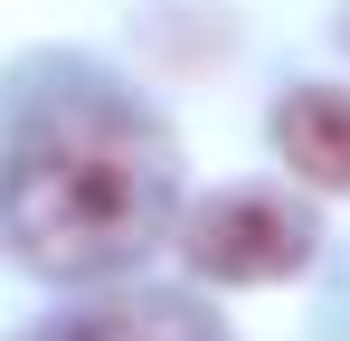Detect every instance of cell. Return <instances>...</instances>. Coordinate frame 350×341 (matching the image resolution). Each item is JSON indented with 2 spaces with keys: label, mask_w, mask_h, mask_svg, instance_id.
<instances>
[{
  "label": "cell",
  "mask_w": 350,
  "mask_h": 341,
  "mask_svg": "<svg viewBox=\"0 0 350 341\" xmlns=\"http://www.w3.org/2000/svg\"><path fill=\"white\" fill-rule=\"evenodd\" d=\"M171 142L114 105H66L19 133L0 170V227L38 275H114L171 227Z\"/></svg>",
  "instance_id": "1"
},
{
  "label": "cell",
  "mask_w": 350,
  "mask_h": 341,
  "mask_svg": "<svg viewBox=\"0 0 350 341\" xmlns=\"http://www.w3.org/2000/svg\"><path fill=\"white\" fill-rule=\"evenodd\" d=\"M180 256H189V275H208V284H275V275H293L312 256V218L284 209L275 190H228V199L189 209Z\"/></svg>",
  "instance_id": "2"
},
{
  "label": "cell",
  "mask_w": 350,
  "mask_h": 341,
  "mask_svg": "<svg viewBox=\"0 0 350 341\" xmlns=\"http://www.w3.org/2000/svg\"><path fill=\"white\" fill-rule=\"evenodd\" d=\"M275 152L293 162V180L350 190V95H341V86L284 95V105H275Z\"/></svg>",
  "instance_id": "3"
},
{
  "label": "cell",
  "mask_w": 350,
  "mask_h": 341,
  "mask_svg": "<svg viewBox=\"0 0 350 341\" xmlns=\"http://www.w3.org/2000/svg\"><path fill=\"white\" fill-rule=\"evenodd\" d=\"M57 341H218L208 313H189L180 294H142V303H105V313H76Z\"/></svg>",
  "instance_id": "4"
}]
</instances>
